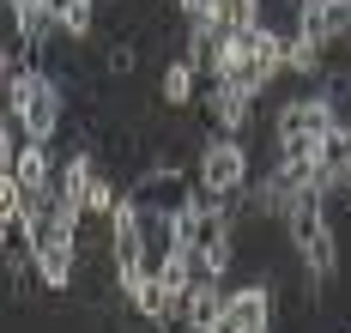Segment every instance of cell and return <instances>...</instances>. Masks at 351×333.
I'll use <instances>...</instances> for the list:
<instances>
[{
  "mask_svg": "<svg viewBox=\"0 0 351 333\" xmlns=\"http://www.w3.org/2000/svg\"><path fill=\"white\" fill-rule=\"evenodd\" d=\"M224 291H230V279H194L188 291H182V328H194V333H212V321L224 315Z\"/></svg>",
  "mask_w": 351,
  "mask_h": 333,
  "instance_id": "cell-8",
  "label": "cell"
},
{
  "mask_svg": "<svg viewBox=\"0 0 351 333\" xmlns=\"http://www.w3.org/2000/svg\"><path fill=\"white\" fill-rule=\"evenodd\" d=\"M194 194H200V176H194V164L158 158V164H145L140 176L128 182V206H140L145 219H182V212L194 206Z\"/></svg>",
  "mask_w": 351,
  "mask_h": 333,
  "instance_id": "cell-1",
  "label": "cell"
},
{
  "mask_svg": "<svg viewBox=\"0 0 351 333\" xmlns=\"http://www.w3.org/2000/svg\"><path fill=\"white\" fill-rule=\"evenodd\" d=\"M194 176H200V194H218L237 206L254 182V158H248L243 134H206L194 146Z\"/></svg>",
  "mask_w": 351,
  "mask_h": 333,
  "instance_id": "cell-2",
  "label": "cell"
},
{
  "mask_svg": "<svg viewBox=\"0 0 351 333\" xmlns=\"http://www.w3.org/2000/svg\"><path fill=\"white\" fill-rule=\"evenodd\" d=\"M333 103L321 97V85H297L273 110V151H321V140L333 134Z\"/></svg>",
  "mask_w": 351,
  "mask_h": 333,
  "instance_id": "cell-3",
  "label": "cell"
},
{
  "mask_svg": "<svg viewBox=\"0 0 351 333\" xmlns=\"http://www.w3.org/2000/svg\"><path fill=\"white\" fill-rule=\"evenodd\" d=\"M273 315H279V291L273 279H237L224 291V315L212 321V333H273Z\"/></svg>",
  "mask_w": 351,
  "mask_h": 333,
  "instance_id": "cell-5",
  "label": "cell"
},
{
  "mask_svg": "<svg viewBox=\"0 0 351 333\" xmlns=\"http://www.w3.org/2000/svg\"><path fill=\"white\" fill-rule=\"evenodd\" d=\"M346 73H351V55H346Z\"/></svg>",
  "mask_w": 351,
  "mask_h": 333,
  "instance_id": "cell-10",
  "label": "cell"
},
{
  "mask_svg": "<svg viewBox=\"0 0 351 333\" xmlns=\"http://www.w3.org/2000/svg\"><path fill=\"white\" fill-rule=\"evenodd\" d=\"M0 6H12V12H19V6H43V0H0Z\"/></svg>",
  "mask_w": 351,
  "mask_h": 333,
  "instance_id": "cell-9",
  "label": "cell"
},
{
  "mask_svg": "<svg viewBox=\"0 0 351 333\" xmlns=\"http://www.w3.org/2000/svg\"><path fill=\"white\" fill-rule=\"evenodd\" d=\"M200 91H206V73H200L188 55H170V61H164V73H158V110L188 115L194 103H200Z\"/></svg>",
  "mask_w": 351,
  "mask_h": 333,
  "instance_id": "cell-7",
  "label": "cell"
},
{
  "mask_svg": "<svg viewBox=\"0 0 351 333\" xmlns=\"http://www.w3.org/2000/svg\"><path fill=\"white\" fill-rule=\"evenodd\" d=\"M206 127H218V134H248V121H254V91H243L237 79H212L206 85Z\"/></svg>",
  "mask_w": 351,
  "mask_h": 333,
  "instance_id": "cell-6",
  "label": "cell"
},
{
  "mask_svg": "<svg viewBox=\"0 0 351 333\" xmlns=\"http://www.w3.org/2000/svg\"><path fill=\"white\" fill-rule=\"evenodd\" d=\"M285 42H291V37H285V31H273V25L237 31V37H230V61H224V73H218V79H237L243 91H254V97H261V91L285 73Z\"/></svg>",
  "mask_w": 351,
  "mask_h": 333,
  "instance_id": "cell-4",
  "label": "cell"
}]
</instances>
